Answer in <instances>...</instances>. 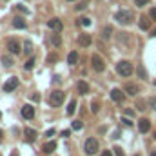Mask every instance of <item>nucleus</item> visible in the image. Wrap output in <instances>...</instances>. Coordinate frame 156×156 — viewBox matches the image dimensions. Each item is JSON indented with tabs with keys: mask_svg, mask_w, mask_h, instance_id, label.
Returning a JSON list of instances; mask_svg holds the SVG:
<instances>
[{
	"mask_svg": "<svg viewBox=\"0 0 156 156\" xmlns=\"http://www.w3.org/2000/svg\"><path fill=\"white\" fill-rule=\"evenodd\" d=\"M138 74L142 78H145V71H144V67H138Z\"/></svg>",
	"mask_w": 156,
	"mask_h": 156,
	"instance_id": "f704fd0d",
	"label": "nucleus"
},
{
	"mask_svg": "<svg viewBox=\"0 0 156 156\" xmlns=\"http://www.w3.org/2000/svg\"><path fill=\"white\" fill-rule=\"evenodd\" d=\"M114 154H116V156H125V154H124V149H122V147H114Z\"/></svg>",
	"mask_w": 156,
	"mask_h": 156,
	"instance_id": "2f4dec72",
	"label": "nucleus"
},
{
	"mask_svg": "<svg viewBox=\"0 0 156 156\" xmlns=\"http://www.w3.org/2000/svg\"><path fill=\"white\" fill-rule=\"evenodd\" d=\"M2 64H4L5 67H9V65L13 64V58H11V56H2Z\"/></svg>",
	"mask_w": 156,
	"mask_h": 156,
	"instance_id": "bb28decb",
	"label": "nucleus"
},
{
	"mask_svg": "<svg viewBox=\"0 0 156 156\" xmlns=\"http://www.w3.org/2000/svg\"><path fill=\"white\" fill-rule=\"evenodd\" d=\"M84 151L87 154H96V151H98V140L96 138H87L85 144H84Z\"/></svg>",
	"mask_w": 156,
	"mask_h": 156,
	"instance_id": "20e7f679",
	"label": "nucleus"
},
{
	"mask_svg": "<svg viewBox=\"0 0 156 156\" xmlns=\"http://www.w3.org/2000/svg\"><path fill=\"white\" fill-rule=\"evenodd\" d=\"M138 25H140V29L147 31L149 27H151V20H149L147 16H140V22H138Z\"/></svg>",
	"mask_w": 156,
	"mask_h": 156,
	"instance_id": "a211bd4d",
	"label": "nucleus"
},
{
	"mask_svg": "<svg viewBox=\"0 0 156 156\" xmlns=\"http://www.w3.org/2000/svg\"><path fill=\"white\" fill-rule=\"evenodd\" d=\"M11 156H20V154H18V151H13V153H11Z\"/></svg>",
	"mask_w": 156,
	"mask_h": 156,
	"instance_id": "ea45409f",
	"label": "nucleus"
},
{
	"mask_svg": "<svg viewBox=\"0 0 156 156\" xmlns=\"http://www.w3.org/2000/svg\"><path fill=\"white\" fill-rule=\"evenodd\" d=\"M149 16H151V18L154 20V22H156V8H153V9H151V13H149Z\"/></svg>",
	"mask_w": 156,
	"mask_h": 156,
	"instance_id": "72a5a7b5",
	"label": "nucleus"
},
{
	"mask_svg": "<svg viewBox=\"0 0 156 156\" xmlns=\"http://www.w3.org/2000/svg\"><path fill=\"white\" fill-rule=\"evenodd\" d=\"M154 140H156V133H154Z\"/></svg>",
	"mask_w": 156,
	"mask_h": 156,
	"instance_id": "a18cd8bd",
	"label": "nucleus"
},
{
	"mask_svg": "<svg viewBox=\"0 0 156 156\" xmlns=\"http://www.w3.org/2000/svg\"><path fill=\"white\" fill-rule=\"evenodd\" d=\"M91 64H93V69L98 71V73H102L105 69V62H104V58H102L100 55H93L91 56Z\"/></svg>",
	"mask_w": 156,
	"mask_h": 156,
	"instance_id": "39448f33",
	"label": "nucleus"
},
{
	"mask_svg": "<svg viewBox=\"0 0 156 156\" xmlns=\"http://www.w3.org/2000/svg\"><path fill=\"white\" fill-rule=\"evenodd\" d=\"M122 122H124V125H129V127L133 125V122H131V120H127V118H122Z\"/></svg>",
	"mask_w": 156,
	"mask_h": 156,
	"instance_id": "c9c22d12",
	"label": "nucleus"
},
{
	"mask_svg": "<svg viewBox=\"0 0 156 156\" xmlns=\"http://www.w3.org/2000/svg\"><path fill=\"white\" fill-rule=\"evenodd\" d=\"M76 89H78V93L80 94H85V93H89V85H87V82H78V85H76Z\"/></svg>",
	"mask_w": 156,
	"mask_h": 156,
	"instance_id": "6ab92c4d",
	"label": "nucleus"
},
{
	"mask_svg": "<svg viewBox=\"0 0 156 156\" xmlns=\"http://www.w3.org/2000/svg\"><path fill=\"white\" fill-rule=\"evenodd\" d=\"M78 24L82 25V27H89V25H91V18H87V16H84V18H78Z\"/></svg>",
	"mask_w": 156,
	"mask_h": 156,
	"instance_id": "5701e85b",
	"label": "nucleus"
},
{
	"mask_svg": "<svg viewBox=\"0 0 156 156\" xmlns=\"http://www.w3.org/2000/svg\"><path fill=\"white\" fill-rule=\"evenodd\" d=\"M82 127H84V124H82L80 120H74V122H73V129H74V131H80Z\"/></svg>",
	"mask_w": 156,
	"mask_h": 156,
	"instance_id": "a878e982",
	"label": "nucleus"
},
{
	"mask_svg": "<svg viewBox=\"0 0 156 156\" xmlns=\"http://www.w3.org/2000/svg\"><path fill=\"white\" fill-rule=\"evenodd\" d=\"M78 44L82 45V47L91 45V36L89 35H78Z\"/></svg>",
	"mask_w": 156,
	"mask_h": 156,
	"instance_id": "dca6fc26",
	"label": "nucleus"
},
{
	"mask_svg": "<svg viewBox=\"0 0 156 156\" xmlns=\"http://www.w3.org/2000/svg\"><path fill=\"white\" fill-rule=\"evenodd\" d=\"M98 109H100V104H98V100H94L93 104H91V111L93 113H98Z\"/></svg>",
	"mask_w": 156,
	"mask_h": 156,
	"instance_id": "cd10ccee",
	"label": "nucleus"
},
{
	"mask_svg": "<svg viewBox=\"0 0 156 156\" xmlns=\"http://www.w3.org/2000/svg\"><path fill=\"white\" fill-rule=\"evenodd\" d=\"M42 151H44L45 154H51L53 151H56V142H47V144L42 147Z\"/></svg>",
	"mask_w": 156,
	"mask_h": 156,
	"instance_id": "2eb2a0df",
	"label": "nucleus"
},
{
	"mask_svg": "<svg viewBox=\"0 0 156 156\" xmlns=\"http://www.w3.org/2000/svg\"><path fill=\"white\" fill-rule=\"evenodd\" d=\"M13 27H15V29H25V27H27V24H25V20L22 16H15V18H13Z\"/></svg>",
	"mask_w": 156,
	"mask_h": 156,
	"instance_id": "9b49d317",
	"label": "nucleus"
},
{
	"mask_svg": "<svg viewBox=\"0 0 156 156\" xmlns=\"http://www.w3.org/2000/svg\"><path fill=\"white\" fill-rule=\"evenodd\" d=\"M116 71H118L120 76H131L134 69H133V64L129 60H120L116 64Z\"/></svg>",
	"mask_w": 156,
	"mask_h": 156,
	"instance_id": "f257e3e1",
	"label": "nucleus"
},
{
	"mask_svg": "<svg viewBox=\"0 0 156 156\" xmlns=\"http://www.w3.org/2000/svg\"><path fill=\"white\" fill-rule=\"evenodd\" d=\"M51 44H53V45H60V44H62V38H60L58 33H55V35L51 36Z\"/></svg>",
	"mask_w": 156,
	"mask_h": 156,
	"instance_id": "b1692460",
	"label": "nucleus"
},
{
	"mask_svg": "<svg viewBox=\"0 0 156 156\" xmlns=\"http://www.w3.org/2000/svg\"><path fill=\"white\" fill-rule=\"evenodd\" d=\"M67 2H74V0H67Z\"/></svg>",
	"mask_w": 156,
	"mask_h": 156,
	"instance_id": "c03bdc74",
	"label": "nucleus"
},
{
	"mask_svg": "<svg viewBox=\"0 0 156 156\" xmlns=\"http://www.w3.org/2000/svg\"><path fill=\"white\" fill-rule=\"evenodd\" d=\"M102 156H113V153L111 151H104V153H102Z\"/></svg>",
	"mask_w": 156,
	"mask_h": 156,
	"instance_id": "4c0bfd02",
	"label": "nucleus"
},
{
	"mask_svg": "<svg viewBox=\"0 0 156 156\" xmlns=\"http://www.w3.org/2000/svg\"><path fill=\"white\" fill-rule=\"evenodd\" d=\"M114 20H116L118 24H122V25H127V24H131V22H133V13H131V11L122 9V11H118L116 15H114Z\"/></svg>",
	"mask_w": 156,
	"mask_h": 156,
	"instance_id": "f03ea898",
	"label": "nucleus"
},
{
	"mask_svg": "<svg viewBox=\"0 0 156 156\" xmlns=\"http://www.w3.org/2000/svg\"><path fill=\"white\" fill-rule=\"evenodd\" d=\"M35 64H36V60H35V58H29L27 62L24 64V69H25V71H31L33 67H35Z\"/></svg>",
	"mask_w": 156,
	"mask_h": 156,
	"instance_id": "4be33fe9",
	"label": "nucleus"
},
{
	"mask_svg": "<svg viewBox=\"0 0 156 156\" xmlns=\"http://www.w3.org/2000/svg\"><path fill=\"white\" fill-rule=\"evenodd\" d=\"M64 100H65V93H62V91H53L49 94V105H53V107L62 105Z\"/></svg>",
	"mask_w": 156,
	"mask_h": 156,
	"instance_id": "7ed1b4c3",
	"label": "nucleus"
},
{
	"mask_svg": "<svg viewBox=\"0 0 156 156\" xmlns=\"http://www.w3.org/2000/svg\"><path fill=\"white\" fill-rule=\"evenodd\" d=\"M69 134H71V131H67V129H65V131H62V136H65V138L69 136Z\"/></svg>",
	"mask_w": 156,
	"mask_h": 156,
	"instance_id": "e433bc0d",
	"label": "nucleus"
},
{
	"mask_svg": "<svg viewBox=\"0 0 156 156\" xmlns=\"http://www.w3.org/2000/svg\"><path fill=\"white\" fill-rule=\"evenodd\" d=\"M111 98H113V102H116V104H122V102L125 100V93L122 89H116V87H114V89L111 91Z\"/></svg>",
	"mask_w": 156,
	"mask_h": 156,
	"instance_id": "6e6552de",
	"label": "nucleus"
},
{
	"mask_svg": "<svg viewBox=\"0 0 156 156\" xmlns=\"http://www.w3.org/2000/svg\"><path fill=\"white\" fill-rule=\"evenodd\" d=\"M47 25H49V29L55 31V33H60V31L64 29V24L60 22V18H51V20H47Z\"/></svg>",
	"mask_w": 156,
	"mask_h": 156,
	"instance_id": "423d86ee",
	"label": "nucleus"
},
{
	"mask_svg": "<svg viewBox=\"0 0 156 156\" xmlns=\"http://www.w3.org/2000/svg\"><path fill=\"white\" fill-rule=\"evenodd\" d=\"M151 36H156V29H153V31H151Z\"/></svg>",
	"mask_w": 156,
	"mask_h": 156,
	"instance_id": "a19ab883",
	"label": "nucleus"
},
{
	"mask_svg": "<svg viewBox=\"0 0 156 156\" xmlns=\"http://www.w3.org/2000/svg\"><path fill=\"white\" fill-rule=\"evenodd\" d=\"M124 91H125L127 94H131V96H136V94L140 93V87H138L136 84H127Z\"/></svg>",
	"mask_w": 156,
	"mask_h": 156,
	"instance_id": "f8f14e48",
	"label": "nucleus"
},
{
	"mask_svg": "<svg viewBox=\"0 0 156 156\" xmlns=\"http://www.w3.org/2000/svg\"><path fill=\"white\" fill-rule=\"evenodd\" d=\"M24 136H25V142H29V144H33V142L36 140L38 133L35 131V129H25V131H24Z\"/></svg>",
	"mask_w": 156,
	"mask_h": 156,
	"instance_id": "9d476101",
	"label": "nucleus"
},
{
	"mask_svg": "<svg viewBox=\"0 0 156 156\" xmlns=\"http://www.w3.org/2000/svg\"><path fill=\"white\" fill-rule=\"evenodd\" d=\"M0 138H2V131H0Z\"/></svg>",
	"mask_w": 156,
	"mask_h": 156,
	"instance_id": "37998d69",
	"label": "nucleus"
},
{
	"mask_svg": "<svg viewBox=\"0 0 156 156\" xmlns=\"http://www.w3.org/2000/svg\"><path fill=\"white\" fill-rule=\"evenodd\" d=\"M24 53H25V55H31V53H33V44L31 42H25L24 44Z\"/></svg>",
	"mask_w": 156,
	"mask_h": 156,
	"instance_id": "393cba45",
	"label": "nucleus"
},
{
	"mask_svg": "<svg viewBox=\"0 0 156 156\" xmlns=\"http://www.w3.org/2000/svg\"><path fill=\"white\" fill-rule=\"evenodd\" d=\"M22 116H24L25 120H33V118H35V107L29 105V104H25V105L22 107Z\"/></svg>",
	"mask_w": 156,
	"mask_h": 156,
	"instance_id": "1a4fd4ad",
	"label": "nucleus"
},
{
	"mask_svg": "<svg viewBox=\"0 0 156 156\" xmlns=\"http://www.w3.org/2000/svg\"><path fill=\"white\" fill-rule=\"evenodd\" d=\"M151 105H153L154 109H156V100H151Z\"/></svg>",
	"mask_w": 156,
	"mask_h": 156,
	"instance_id": "58836bf2",
	"label": "nucleus"
},
{
	"mask_svg": "<svg viewBox=\"0 0 156 156\" xmlns=\"http://www.w3.org/2000/svg\"><path fill=\"white\" fill-rule=\"evenodd\" d=\"M8 49L13 53V55H18V53L22 51V49H20V45H18V42H16V40H9V42H8Z\"/></svg>",
	"mask_w": 156,
	"mask_h": 156,
	"instance_id": "4468645a",
	"label": "nucleus"
},
{
	"mask_svg": "<svg viewBox=\"0 0 156 156\" xmlns=\"http://www.w3.org/2000/svg\"><path fill=\"white\" fill-rule=\"evenodd\" d=\"M15 8H16V11H20V13H24V15H27V8H24V5H15Z\"/></svg>",
	"mask_w": 156,
	"mask_h": 156,
	"instance_id": "7c9ffc66",
	"label": "nucleus"
},
{
	"mask_svg": "<svg viewBox=\"0 0 156 156\" xmlns=\"http://www.w3.org/2000/svg\"><path fill=\"white\" fill-rule=\"evenodd\" d=\"M74 111H76V102L71 100V102H69V105H67V114L71 116V114H74Z\"/></svg>",
	"mask_w": 156,
	"mask_h": 156,
	"instance_id": "412c9836",
	"label": "nucleus"
},
{
	"mask_svg": "<svg viewBox=\"0 0 156 156\" xmlns=\"http://www.w3.org/2000/svg\"><path fill=\"white\" fill-rule=\"evenodd\" d=\"M149 2H151V0H136V8H144Z\"/></svg>",
	"mask_w": 156,
	"mask_h": 156,
	"instance_id": "c85d7f7f",
	"label": "nucleus"
},
{
	"mask_svg": "<svg viewBox=\"0 0 156 156\" xmlns=\"http://www.w3.org/2000/svg\"><path fill=\"white\" fill-rule=\"evenodd\" d=\"M151 156H156V151H154V153H153V154H151Z\"/></svg>",
	"mask_w": 156,
	"mask_h": 156,
	"instance_id": "79ce46f5",
	"label": "nucleus"
},
{
	"mask_svg": "<svg viewBox=\"0 0 156 156\" xmlns=\"http://www.w3.org/2000/svg\"><path fill=\"white\" fill-rule=\"evenodd\" d=\"M55 133H56L55 129H49V131H45V133H44V136H47V138H51V136H55Z\"/></svg>",
	"mask_w": 156,
	"mask_h": 156,
	"instance_id": "473e14b6",
	"label": "nucleus"
},
{
	"mask_svg": "<svg viewBox=\"0 0 156 156\" xmlns=\"http://www.w3.org/2000/svg\"><path fill=\"white\" fill-rule=\"evenodd\" d=\"M16 87H18V78H16V76H11L8 82L4 84V91H5V93H11V91H15Z\"/></svg>",
	"mask_w": 156,
	"mask_h": 156,
	"instance_id": "0eeeda50",
	"label": "nucleus"
},
{
	"mask_svg": "<svg viewBox=\"0 0 156 156\" xmlns=\"http://www.w3.org/2000/svg\"><path fill=\"white\" fill-rule=\"evenodd\" d=\"M138 129H140V133H147L149 129H151V122H149L147 118L138 120Z\"/></svg>",
	"mask_w": 156,
	"mask_h": 156,
	"instance_id": "ddd939ff",
	"label": "nucleus"
},
{
	"mask_svg": "<svg viewBox=\"0 0 156 156\" xmlns=\"http://www.w3.org/2000/svg\"><path fill=\"white\" fill-rule=\"evenodd\" d=\"M67 64L69 65H76L78 64V53L76 51H71L69 55H67Z\"/></svg>",
	"mask_w": 156,
	"mask_h": 156,
	"instance_id": "f3484780",
	"label": "nucleus"
},
{
	"mask_svg": "<svg viewBox=\"0 0 156 156\" xmlns=\"http://www.w3.org/2000/svg\"><path fill=\"white\" fill-rule=\"evenodd\" d=\"M87 8V0H85V2H80L78 5H76V11H84Z\"/></svg>",
	"mask_w": 156,
	"mask_h": 156,
	"instance_id": "c756f323",
	"label": "nucleus"
},
{
	"mask_svg": "<svg viewBox=\"0 0 156 156\" xmlns=\"http://www.w3.org/2000/svg\"><path fill=\"white\" fill-rule=\"evenodd\" d=\"M111 35H113V27H111V25H105L104 31H102V38H104V40H109Z\"/></svg>",
	"mask_w": 156,
	"mask_h": 156,
	"instance_id": "aec40b11",
	"label": "nucleus"
}]
</instances>
